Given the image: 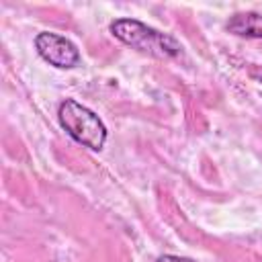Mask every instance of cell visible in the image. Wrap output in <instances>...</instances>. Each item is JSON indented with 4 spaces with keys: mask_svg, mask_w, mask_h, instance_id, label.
<instances>
[{
    "mask_svg": "<svg viewBox=\"0 0 262 262\" xmlns=\"http://www.w3.org/2000/svg\"><path fill=\"white\" fill-rule=\"evenodd\" d=\"M111 33L125 45H131V47H135L143 53L156 55V57H178L182 53V47L174 37H170L158 29H151L135 18L113 20Z\"/></svg>",
    "mask_w": 262,
    "mask_h": 262,
    "instance_id": "obj_1",
    "label": "cell"
},
{
    "mask_svg": "<svg viewBox=\"0 0 262 262\" xmlns=\"http://www.w3.org/2000/svg\"><path fill=\"white\" fill-rule=\"evenodd\" d=\"M57 117H59V125L66 129V133L72 139H76L78 143H82L84 147H90L94 151L104 147L106 127L98 119V115L94 111H90L88 106L80 104L74 98H66L59 104Z\"/></svg>",
    "mask_w": 262,
    "mask_h": 262,
    "instance_id": "obj_2",
    "label": "cell"
},
{
    "mask_svg": "<svg viewBox=\"0 0 262 262\" xmlns=\"http://www.w3.org/2000/svg\"><path fill=\"white\" fill-rule=\"evenodd\" d=\"M35 49L47 63L61 68V70H68V68H74L80 63L78 47L70 39H66L57 33H49V31L39 33L35 37Z\"/></svg>",
    "mask_w": 262,
    "mask_h": 262,
    "instance_id": "obj_3",
    "label": "cell"
},
{
    "mask_svg": "<svg viewBox=\"0 0 262 262\" xmlns=\"http://www.w3.org/2000/svg\"><path fill=\"white\" fill-rule=\"evenodd\" d=\"M227 31L242 35V37H254L262 39V14L258 12H237L227 20Z\"/></svg>",
    "mask_w": 262,
    "mask_h": 262,
    "instance_id": "obj_4",
    "label": "cell"
},
{
    "mask_svg": "<svg viewBox=\"0 0 262 262\" xmlns=\"http://www.w3.org/2000/svg\"><path fill=\"white\" fill-rule=\"evenodd\" d=\"M158 262H194L190 258H184V256H174V254H164L158 258Z\"/></svg>",
    "mask_w": 262,
    "mask_h": 262,
    "instance_id": "obj_5",
    "label": "cell"
}]
</instances>
